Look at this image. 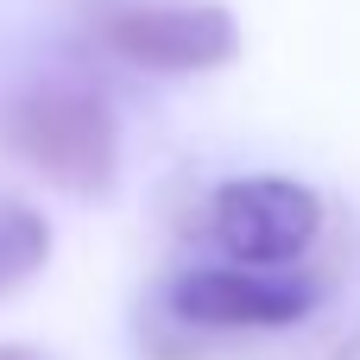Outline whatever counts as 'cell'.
Returning a JSON list of instances; mask_svg holds the SVG:
<instances>
[{
    "instance_id": "1",
    "label": "cell",
    "mask_w": 360,
    "mask_h": 360,
    "mask_svg": "<svg viewBox=\"0 0 360 360\" xmlns=\"http://www.w3.org/2000/svg\"><path fill=\"white\" fill-rule=\"evenodd\" d=\"M0 139L25 171H38L70 196H108L120 177V120L108 114L101 95L76 82L25 89L0 114Z\"/></svg>"
},
{
    "instance_id": "2",
    "label": "cell",
    "mask_w": 360,
    "mask_h": 360,
    "mask_svg": "<svg viewBox=\"0 0 360 360\" xmlns=\"http://www.w3.org/2000/svg\"><path fill=\"white\" fill-rule=\"evenodd\" d=\"M101 44L158 76H196L240 57V25L221 0H120L101 13Z\"/></svg>"
},
{
    "instance_id": "3",
    "label": "cell",
    "mask_w": 360,
    "mask_h": 360,
    "mask_svg": "<svg viewBox=\"0 0 360 360\" xmlns=\"http://www.w3.org/2000/svg\"><path fill=\"white\" fill-rule=\"evenodd\" d=\"M209 234L240 266H291L323 234V202L297 177H228L209 196Z\"/></svg>"
},
{
    "instance_id": "4",
    "label": "cell",
    "mask_w": 360,
    "mask_h": 360,
    "mask_svg": "<svg viewBox=\"0 0 360 360\" xmlns=\"http://www.w3.org/2000/svg\"><path fill=\"white\" fill-rule=\"evenodd\" d=\"M316 304L310 285L259 272V266H190L184 278H171V316L190 329H291L304 323Z\"/></svg>"
},
{
    "instance_id": "5",
    "label": "cell",
    "mask_w": 360,
    "mask_h": 360,
    "mask_svg": "<svg viewBox=\"0 0 360 360\" xmlns=\"http://www.w3.org/2000/svg\"><path fill=\"white\" fill-rule=\"evenodd\" d=\"M44 259H51V221L32 202L0 190V297L19 291L25 278H38Z\"/></svg>"
},
{
    "instance_id": "6",
    "label": "cell",
    "mask_w": 360,
    "mask_h": 360,
    "mask_svg": "<svg viewBox=\"0 0 360 360\" xmlns=\"http://www.w3.org/2000/svg\"><path fill=\"white\" fill-rule=\"evenodd\" d=\"M0 360H57V354L32 348V342H0Z\"/></svg>"
}]
</instances>
